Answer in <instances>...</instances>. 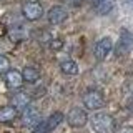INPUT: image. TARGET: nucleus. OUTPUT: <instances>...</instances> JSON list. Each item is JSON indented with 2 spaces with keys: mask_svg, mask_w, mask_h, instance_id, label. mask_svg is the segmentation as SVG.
Wrapping results in <instances>:
<instances>
[{
  "mask_svg": "<svg viewBox=\"0 0 133 133\" xmlns=\"http://www.w3.org/2000/svg\"><path fill=\"white\" fill-rule=\"evenodd\" d=\"M90 125L93 128L95 133H113L115 128H116V123L113 120V116L108 115V113H95L93 116L90 118Z\"/></svg>",
  "mask_w": 133,
  "mask_h": 133,
  "instance_id": "nucleus-1",
  "label": "nucleus"
},
{
  "mask_svg": "<svg viewBox=\"0 0 133 133\" xmlns=\"http://www.w3.org/2000/svg\"><path fill=\"white\" fill-rule=\"evenodd\" d=\"M83 105H85L87 110H100L103 105H105V97H103L102 91L98 90H88L83 93Z\"/></svg>",
  "mask_w": 133,
  "mask_h": 133,
  "instance_id": "nucleus-2",
  "label": "nucleus"
},
{
  "mask_svg": "<svg viewBox=\"0 0 133 133\" xmlns=\"http://www.w3.org/2000/svg\"><path fill=\"white\" fill-rule=\"evenodd\" d=\"M133 50V33L130 30H122L120 33V38L115 45V53L118 57L122 55H127Z\"/></svg>",
  "mask_w": 133,
  "mask_h": 133,
  "instance_id": "nucleus-3",
  "label": "nucleus"
},
{
  "mask_svg": "<svg viewBox=\"0 0 133 133\" xmlns=\"http://www.w3.org/2000/svg\"><path fill=\"white\" fill-rule=\"evenodd\" d=\"M87 122H88V115H87V111L83 110V108L75 107L66 113V123H68L70 127H73V128L85 127Z\"/></svg>",
  "mask_w": 133,
  "mask_h": 133,
  "instance_id": "nucleus-4",
  "label": "nucleus"
},
{
  "mask_svg": "<svg viewBox=\"0 0 133 133\" xmlns=\"http://www.w3.org/2000/svg\"><path fill=\"white\" fill-rule=\"evenodd\" d=\"M111 50H113V42H111V38L110 37H103V38H100L93 47L95 58H97V60H105L111 53Z\"/></svg>",
  "mask_w": 133,
  "mask_h": 133,
  "instance_id": "nucleus-5",
  "label": "nucleus"
},
{
  "mask_svg": "<svg viewBox=\"0 0 133 133\" xmlns=\"http://www.w3.org/2000/svg\"><path fill=\"white\" fill-rule=\"evenodd\" d=\"M22 14L28 22H35L43 17V7L38 2H27L22 8Z\"/></svg>",
  "mask_w": 133,
  "mask_h": 133,
  "instance_id": "nucleus-6",
  "label": "nucleus"
},
{
  "mask_svg": "<svg viewBox=\"0 0 133 133\" xmlns=\"http://www.w3.org/2000/svg\"><path fill=\"white\" fill-rule=\"evenodd\" d=\"M47 18H48V22L52 23V25H62L66 18H68V12H66L65 7L55 5V7H52V8L48 10Z\"/></svg>",
  "mask_w": 133,
  "mask_h": 133,
  "instance_id": "nucleus-7",
  "label": "nucleus"
},
{
  "mask_svg": "<svg viewBox=\"0 0 133 133\" xmlns=\"http://www.w3.org/2000/svg\"><path fill=\"white\" fill-rule=\"evenodd\" d=\"M22 123L25 127H33L40 123V113L35 107H27L25 110H22Z\"/></svg>",
  "mask_w": 133,
  "mask_h": 133,
  "instance_id": "nucleus-8",
  "label": "nucleus"
},
{
  "mask_svg": "<svg viewBox=\"0 0 133 133\" xmlns=\"http://www.w3.org/2000/svg\"><path fill=\"white\" fill-rule=\"evenodd\" d=\"M5 83H7L8 88H12V90L20 88L22 83H23L22 72H18V70H8L7 75H5Z\"/></svg>",
  "mask_w": 133,
  "mask_h": 133,
  "instance_id": "nucleus-9",
  "label": "nucleus"
},
{
  "mask_svg": "<svg viewBox=\"0 0 133 133\" xmlns=\"http://www.w3.org/2000/svg\"><path fill=\"white\" fill-rule=\"evenodd\" d=\"M12 107L17 110H25L27 107H30V97L27 93H15L12 97Z\"/></svg>",
  "mask_w": 133,
  "mask_h": 133,
  "instance_id": "nucleus-10",
  "label": "nucleus"
},
{
  "mask_svg": "<svg viewBox=\"0 0 133 133\" xmlns=\"http://www.w3.org/2000/svg\"><path fill=\"white\" fill-rule=\"evenodd\" d=\"M22 77H23V82L27 83H37L40 80V72L35 66H25L22 70Z\"/></svg>",
  "mask_w": 133,
  "mask_h": 133,
  "instance_id": "nucleus-11",
  "label": "nucleus"
},
{
  "mask_svg": "<svg viewBox=\"0 0 133 133\" xmlns=\"http://www.w3.org/2000/svg\"><path fill=\"white\" fill-rule=\"evenodd\" d=\"M15 116H17V108H14L12 105L0 108V123L12 122V120H15Z\"/></svg>",
  "mask_w": 133,
  "mask_h": 133,
  "instance_id": "nucleus-12",
  "label": "nucleus"
},
{
  "mask_svg": "<svg viewBox=\"0 0 133 133\" xmlns=\"http://www.w3.org/2000/svg\"><path fill=\"white\" fill-rule=\"evenodd\" d=\"M63 113H62V111H53L52 115L48 116L47 118V127H48V131L52 133L53 130H55V128L58 127V125H60L62 122H63Z\"/></svg>",
  "mask_w": 133,
  "mask_h": 133,
  "instance_id": "nucleus-13",
  "label": "nucleus"
},
{
  "mask_svg": "<svg viewBox=\"0 0 133 133\" xmlns=\"http://www.w3.org/2000/svg\"><path fill=\"white\" fill-rule=\"evenodd\" d=\"M60 70H62V73H65V75H77L78 73V65H77V62H73V60H65V62L60 63Z\"/></svg>",
  "mask_w": 133,
  "mask_h": 133,
  "instance_id": "nucleus-14",
  "label": "nucleus"
},
{
  "mask_svg": "<svg viewBox=\"0 0 133 133\" xmlns=\"http://www.w3.org/2000/svg\"><path fill=\"white\" fill-rule=\"evenodd\" d=\"M115 3H116V0H102V2L95 7V10H97L100 15H107V14H110V12L113 10Z\"/></svg>",
  "mask_w": 133,
  "mask_h": 133,
  "instance_id": "nucleus-15",
  "label": "nucleus"
},
{
  "mask_svg": "<svg viewBox=\"0 0 133 133\" xmlns=\"http://www.w3.org/2000/svg\"><path fill=\"white\" fill-rule=\"evenodd\" d=\"M8 35H10V38L14 40V42H20V40H25L27 33H25V28L23 27L17 25V27H12L10 30H8Z\"/></svg>",
  "mask_w": 133,
  "mask_h": 133,
  "instance_id": "nucleus-16",
  "label": "nucleus"
},
{
  "mask_svg": "<svg viewBox=\"0 0 133 133\" xmlns=\"http://www.w3.org/2000/svg\"><path fill=\"white\" fill-rule=\"evenodd\" d=\"M33 133H50L47 127V120H40V123L33 128Z\"/></svg>",
  "mask_w": 133,
  "mask_h": 133,
  "instance_id": "nucleus-17",
  "label": "nucleus"
},
{
  "mask_svg": "<svg viewBox=\"0 0 133 133\" xmlns=\"http://www.w3.org/2000/svg\"><path fill=\"white\" fill-rule=\"evenodd\" d=\"M8 66H10V62H8V58L3 57V55H0V73L8 72Z\"/></svg>",
  "mask_w": 133,
  "mask_h": 133,
  "instance_id": "nucleus-18",
  "label": "nucleus"
},
{
  "mask_svg": "<svg viewBox=\"0 0 133 133\" xmlns=\"http://www.w3.org/2000/svg\"><path fill=\"white\" fill-rule=\"evenodd\" d=\"M127 105H128V110L133 111V95L130 97V100H128V103H127Z\"/></svg>",
  "mask_w": 133,
  "mask_h": 133,
  "instance_id": "nucleus-19",
  "label": "nucleus"
},
{
  "mask_svg": "<svg viewBox=\"0 0 133 133\" xmlns=\"http://www.w3.org/2000/svg\"><path fill=\"white\" fill-rule=\"evenodd\" d=\"M100 2H102V0H90V3H91V5H93V8L97 7V5H98Z\"/></svg>",
  "mask_w": 133,
  "mask_h": 133,
  "instance_id": "nucleus-20",
  "label": "nucleus"
},
{
  "mask_svg": "<svg viewBox=\"0 0 133 133\" xmlns=\"http://www.w3.org/2000/svg\"><path fill=\"white\" fill-rule=\"evenodd\" d=\"M82 3V0H72V5H75V7H78Z\"/></svg>",
  "mask_w": 133,
  "mask_h": 133,
  "instance_id": "nucleus-21",
  "label": "nucleus"
}]
</instances>
